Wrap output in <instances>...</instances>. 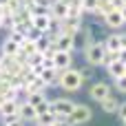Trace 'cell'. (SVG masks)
<instances>
[{
	"instance_id": "1",
	"label": "cell",
	"mask_w": 126,
	"mask_h": 126,
	"mask_svg": "<svg viewBox=\"0 0 126 126\" xmlns=\"http://www.w3.org/2000/svg\"><path fill=\"white\" fill-rule=\"evenodd\" d=\"M82 84H84V78H82V71H80V69L69 66V69L60 71V80H58V86H60V89L73 93V91H80Z\"/></svg>"
},
{
	"instance_id": "2",
	"label": "cell",
	"mask_w": 126,
	"mask_h": 126,
	"mask_svg": "<svg viewBox=\"0 0 126 126\" xmlns=\"http://www.w3.org/2000/svg\"><path fill=\"white\" fill-rule=\"evenodd\" d=\"M104 55H106V51H104V44L102 42H86L84 44V60H86V64L89 66H102L104 64Z\"/></svg>"
},
{
	"instance_id": "3",
	"label": "cell",
	"mask_w": 126,
	"mask_h": 126,
	"mask_svg": "<svg viewBox=\"0 0 126 126\" xmlns=\"http://www.w3.org/2000/svg\"><path fill=\"white\" fill-rule=\"evenodd\" d=\"M91 115H93L91 106H86V104H75L73 111H71V115L66 117V122L71 126H82V124H86V122L91 120Z\"/></svg>"
},
{
	"instance_id": "4",
	"label": "cell",
	"mask_w": 126,
	"mask_h": 126,
	"mask_svg": "<svg viewBox=\"0 0 126 126\" xmlns=\"http://www.w3.org/2000/svg\"><path fill=\"white\" fill-rule=\"evenodd\" d=\"M73 106H75V104H73L71 100H64V97L60 100V97H58V100H53V102H51V106H49V109H51V111H53L60 120H66V117L71 115Z\"/></svg>"
},
{
	"instance_id": "5",
	"label": "cell",
	"mask_w": 126,
	"mask_h": 126,
	"mask_svg": "<svg viewBox=\"0 0 126 126\" xmlns=\"http://www.w3.org/2000/svg\"><path fill=\"white\" fill-rule=\"evenodd\" d=\"M27 102L35 109L38 115L44 113V111H49V106H51V100H49L44 93H29V95H27Z\"/></svg>"
},
{
	"instance_id": "6",
	"label": "cell",
	"mask_w": 126,
	"mask_h": 126,
	"mask_svg": "<svg viewBox=\"0 0 126 126\" xmlns=\"http://www.w3.org/2000/svg\"><path fill=\"white\" fill-rule=\"evenodd\" d=\"M102 22H104V27H109V29H113V31L122 29L126 24L124 18H122V13H120V9H111L109 13H104V16H102Z\"/></svg>"
},
{
	"instance_id": "7",
	"label": "cell",
	"mask_w": 126,
	"mask_h": 126,
	"mask_svg": "<svg viewBox=\"0 0 126 126\" xmlns=\"http://www.w3.org/2000/svg\"><path fill=\"white\" fill-rule=\"evenodd\" d=\"M106 95H111V86L106 84V82H95V84H91V89H89V97L93 100V102H102Z\"/></svg>"
},
{
	"instance_id": "8",
	"label": "cell",
	"mask_w": 126,
	"mask_h": 126,
	"mask_svg": "<svg viewBox=\"0 0 126 126\" xmlns=\"http://www.w3.org/2000/svg\"><path fill=\"white\" fill-rule=\"evenodd\" d=\"M53 44H55L58 51H71V53H73V49H75V38H73V33L60 31V35L53 40Z\"/></svg>"
},
{
	"instance_id": "9",
	"label": "cell",
	"mask_w": 126,
	"mask_h": 126,
	"mask_svg": "<svg viewBox=\"0 0 126 126\" xmlns=\"http://www.w3.org/2000/svg\"><path fill=\"white\" fill-rule=\"evenodd\" d=\"M53 62H55V69H58V71H64V69L71 66V62H73V53H71V51H55Z\"/></svg>"
},
{
	"instance_id": "10",
	"label": "cell",
	"mask_w": 126,
	"mask_h": 126,
	"mask_svg": "<svg viewBox=\"0 0 126 126\" xmlns=\"http://www.w3.org/2000/svg\"><path fill=\"white\" fill-rule=\"evenodd\" d=\"M53 18L51 16H31V27L38 31V33H47L49 27H51Z\"/></svg>"
},
{
	"instance_id": "11",
	"label": "cell",
	"mask_w": 126,
	"mask_h": 126,
	"mask_svg": "<svg viewBox=\"0 0 126 126\" xmlns=\"http://www.w3.org/2000/svg\"><path fill=\"white\" fill-rule=\"evenodd\" d=\"M66 16H69V4H64L60 0H53L51 2V18L58 20V22H62Z\"/></svg>"
},
{
	"instance_id": "12",
	"label": "cell",
	"mask_w": 126,
	"mask_h": 126,
	"mask_svg": "<svg viewBox=\"0 0 126 126\" xmlns=\"http://www.w3.org/2000/svg\"><path fill=\"white\" fill-rule=\"evenodd\" d=\"M102 44H104V51H106V53H120V49H122V44H120V35H117V33L106 35V38L102 40Z\"/></svg>"
},
{
	"instance_id": "13",
	"label": "cell",
	"mask_w": 126,
	"mask_h": 126,
	"mask_svg": "<svg viewBox=\"0 0 126 126\" xmlns=\"http://www.w3.org/2000/svg\"><path fill=\"white\" fill-rule=\"evenodd\" d=\"M40 78H42V82L51 89V86H58L60 71H58V69H42V71H40Z\"/></svg>"
},
{
	"instance_id": "14",
	"label": "cell",
	"mask_w": 126,
	"mask_h": 126,
	"mask_svg": "<svg viewBox=\"0 0 126 126\" xmlns=\"http://www.w3.org/2000/svg\"><path fill=\"white\" fill-rule=\"evenodd\" d=\"M100 106H102V111L104 113H109V115H115L117 113V109H120V100L111 93V95H106L102 102H100Z\"/></svg>"
},
{
	"instance_id": "15",
	"label": "cell",
	"mask_w": 126,
	"mask_h": 126,
	"mask_svg": "<svg viewBox=\"0 0 126 126\" xmlns=\"http://www.w3.org/2000/svg\"><path fill=\"white\" fill-rule=\"evenodd\" d=\"M20 117L24 120V122H35L38 120V113H35V109L24 100V102H20Z\"/></svg>"
},
{
	"instance_id": "16",
	"label": "cell",
	"mask_w": 126,
	"mask_h": 126,
	"mask_svg": "<svg viewBox=\"0 0 126 126\" xmlns=\"http://www.w3.org/2000/svg\"><path fill=\"white\" fill-rule=\"evenodd\" d=\"M18 51H20V44H18V42H13V40H9V38L2 40V44H0V55H16Z\"/></svg>"
},
{
	"instance_id": "17",
	"label": "cell",
	"mask_w": 126,
	"mask_h": 126,
	"mask_svg": "<svg viewBox=\"0 0 126 126\" xmlns=\"http://www.w3.org/2000/svg\"><path fill=\"white\" fill-rule=\"evenodd\" d=\"M51 44H53V40H51L47 33H42V35H38V38H35V51H38V53H42V55L51 49Z\"/></svg>"
},
{
	"instance_id": "18",
	"label": "cell",
	"mask_w": 126,
	"mask_h": 126,
	"mask_svg": "<svg viewBox=\"0 0 126 126\" xmlns=\"http://www.w3.org/2000/svg\"><path fill=\"white\" fill-rule=\"evenodd\" d=\"M106 71H109V75L115 80V78H122L126 71V64L124 62H120V60H115V62H111V64H106Z\"/></svg>"
},
{
	"instance_id": "19",
	"label": "cell",
	"mask_w": 126,
	"mask_h": 126,
	"mask_svg": "<svg viewBox=\"0 0 126 126\" xmlns=\"http://www.w3.org/2000/svg\"><path fill=\"white\" fill-rule=\"evenodd\" d=\"M55 120H60V117H58V115H55V113H53V111L49 109V111H44V113H40L35 122H38V126H51L53 122H55Z\"/></svg>"
},
{
	"instance_id": "20",
	"label": "cell",
	"mask_w": 126,
	"mask_h": 126,
	"mask_svg": "<svg viewBox=\"0 0 126 126\" xmlns=\"http://www.w3.org/2000/svg\"><path fill=\"white\" fill-rule=\"evenodd\" d=\"M20 53H24L27 58H29L31 53H35V40H33V38H24V40L20 42Z\"/></svg>"
},
{
	"instance_id": "21",
	"label": "cell",
	"mask_w": 126,
	"mask_h": 126,
	"mask_svg": "<svg viewBox=\"0 0 126 126\" xmlns=\"http://www.w3.org/2000/svg\"><path fill=\"white\" fill-rule=\"evenodd\" d=\"M82 11L91 13V16H97V0H82Z\"/></svg>"
},
{
	"instance_id": "22",
	"label": "cell",
	"mask_w": 126,
	"mask_h": 126,
	"mask_svg": "<svg viewBox=\"0 0 126 126\" xmlns=\"http://www.w3.org/2000/svg\"><path fill=\"white\" fill-rule=\"evenodd\" d=\"M113 84H115V91H117V93H126V75L115 78V80H113Z\"/></svg>"
},
{
	"instance_id": "23",
	"label": "cell",
	"mask_w": 126,
	"mask_h": 126,
	"mask_svg": "<svg viewBox=\"0 0 126 126\" xmlns=\"http://www.w3.org/2000/svg\"><path fill=\"white\" fill-rule=\"evenodd\" d=\"M7 38H9V40H13V42H18V44H20V42H22V40H24V38H27V35H24V33H20V31H9V35H7Z\"/></svg>"
},
{
	"instance_id": "24",
	"label": "cell",
	"mask_w": 126,
	"mask_h": 126,
	"mask_svg": "<svg viewBox=\"0 0 126 126\" xmlns=\"http://www.w3.org/2000/svg\"><path fill=\"white\" fill-rule=\"evenodd\" d=\"M115 115H117L120 120L126 117V102H120V109H117V113H115Z\"/></svg>"
},
{
	"instance_id": "25",
	"label": "cell",
	"mask_w": 126,
	"mask_h": 126,
	"mask_svg": "<svg viewBox=\"0 0 126 126\" xmlns=\"http://www.w3.org/2000/svg\"><path fill=\"white\" fill-rule=\"evenodd\" d=\"M80 71H82V78H84V82L93 78V71H91V66H89V69H80Z\"/></svg>"
},
{
	"instance_id": "26",
	"label": "cell",
	"mask_w": 126,
	"mask_h": 126,
	"mask_svg": "<svg viewBox=\"0 0 126 126\" xmlns=\"http://www.w3.org/2000/svg\"><path fill=\"white\" fill-rule=\"evenodd\" d=\"M117 58H120V62H124V64H126V49H120Z\"/></svg>"
},
{
	"instance_id": "27",
	"label": "cell",
	"mask_w": 126,
	"mask_h": 126,
	"mask_svg": "<svg viewBox=\"0 0 126 126\" xmlns=\"http://www.w3.org/2000/svg\"><path fill=\"white\" fill-rule=\"evenodd\" d=\"M51 126H71V124H69L66 120H55V122H53Z\"/></svg>"
},
{
	"instance_id": "28",
	"label": "cell",
	"mask_w": 126,
	"mask_h": 126,
	"mask_svg": "<svg viewBox=\"0 0 126 126\" xmlns=\"http://www.w3.org/2000/svg\"><path fill=\"white\" fill-rule=\"evenodd\" d=\"M120 35V44H122V49H126V33H117Z\"/></svg>"
},
{
	"instance_id": "29",
	"label": "cell",
	"mask_w": 126,
	"mask_h": 126,
	"mask_svg": "<svg viewBox=\"0 0 126 126\" xmlns=\"http://www.w3.org/2000/svg\"><path fill=\"white\" fill-rule=\"evenodd\" d=\"M24 124H27L24 120H18V122H11V124H7V126H24Z\"/></svg>"
},
{
	"instance_id": "30",
	"label": "cell",
	"mask_w": 126,
	"mask_h": 126,
	"mask_svg": "<svg viewBox=\"0 0 126 126\" xmlns=\"http://www.w3.org/2000/svg\"><path fill=\"white\" fill-rule=\"evenodd\" d=\"M120 13H122V18H124V22H126V4L122 7V9H120Z\"/></svg>"
},
{
	"instance_id": "31",
	"label": "cell",
	"mask_w": 126,
	"mask_h": 126,
	"mask_svg": "<svg viewBox=\"0 0 126 126\" xmlns=\"http://www.w3.org/2000/svg\"><path fill=\"white\" fill-rule=\"evenodd\" d=\"M4 16V2H0V18Z\"/></svg>"
},
{
	"instance_id": "32",
	"label": "cell",
	"mask_w": 126,
	"mask_h": 126,
	"mask_svg": "<svg viewBox=\"0 0 126 126\" xmlns=\"http://www.w3.org/2000/svg\"><path fill=\"white\" fill-rule=\"evenodd\" d=\"M4 100H7V97H4V93H2V91H0V106H2V104H4Z\"/></svg>"
},
{
	"instance_id": "33",
	"label": "cell",
	"mask_w": 126,
	"mask_h": 126,
	"mask_svg": "<svg viewBox=\"0 0 126 126\" xmlns=\"http://www.w3.org/2000/svg\"><path fill=\"white\" fill-rule=\"evenodd\" d=\"M122 124H124V126H126V117H122Z\"/></svg>"
},
{
	"instance_id": "34",
	"label": "cell",
	"mask_w": 126,
	"mask_h": 126,
	"mask_svg": "<svg viewBox=\"0 0 126 126\" xmlns=\"http://www.w3.org/2000/svg\"><path fill=\"white\" fill-rule=\"evenodd\" d=\"M0 73H2V60H0Z\"/></svg>"
},
{
	"instance_id": "35",
	"label": "cell",
	"mask_w": 126,
	"mask_h": 126,
	"mask_svg": "<svg viewBox=\"0 0 126 126\" xmlns=\"http://www.w3.org/2000/svg\"><path fill=\"white\" fill-rule=\"evenodd\" d=\"M0 2H4V0H0Z\"/></svg>"
},
{
	"instance_id": "36",
	"label": "cell",
	"mask_w": 126,
	"mask_h": 126,
	"mask_svg": "<svg viewBox=\"0 0 126 126\" xmlns=\"http://www.w3.org/2000/svg\"><path fill=\"white\" fill-rule=\"evenodd\" d=\"M124 75H126V71H124Z\"/></svg>"
},
{
	"instance_id": "37",
	"label": "cell",
	"mask_w": 126,
	"mask_h": 126,
	"mask_svg": "<svg viewBox=\"0 0 126 126\" xmlns=\"http://www.w3.org/2000/svg\"><path fill=\"white\" fill-rule=\"evenodd\" d=\"M124 2H126V0H124Z\"/></svg>"
}]
</instances>
